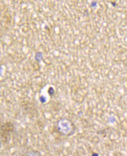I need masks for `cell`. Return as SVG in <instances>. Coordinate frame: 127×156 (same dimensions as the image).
I'll use <instances>...</instances> for the list:
<instances>
[{"label": "cell", "instance_id": "obj_1", "mask_svg": "<svg viewBox=\"0 0 127 156\" xmlns=\"http://www.w3.org/2000/svg\"><path fill=\"white\" fill-rule=\"evenodd\" d=\"M57 128L59 133L62 136H69L75 133V127L72 121L67 119H62L58 121Z\"/></svg>", "mask_w": 127, "mask_h": 156}, {"label": "cell", "instance_id": "obj_2", "mask_svg": "<svg viewBox=\"0 0 127 156\" xmlns=\"http://www.w3.org/2000/svg\"><path fill=\"white\" fill-rule=\"evenodd\" d=\"M25 156H42L40 152L37 150H33L28 152Z\"/></svg>", "mask_w": 127, "mask_h": 156}]
</instances>
